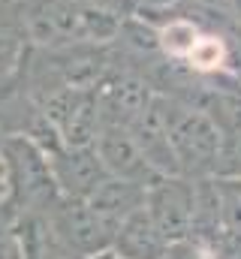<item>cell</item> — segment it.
I'll use <instances>...</instances> for the list:
<instances>
[{
  "label": "cell",
  "instance_id": "8",
  "mask_svg": "<svg viewBox=\"0 0 241 259\" xmlns=\"http://www.w3.org/2000/svg\"><path fill=\"white\" fill-rule=\"evenodd\" d=\"M127 130H130V136L136 139L142 157L148 160V166L157 175H178V160H175V151H172V142H169V130H166V118H163V100H160V94L151 103V109Z\"/></svg>",
  "mask_w": 241,
  "mask_h": 259
},
{
  "label": "cell",
  "instance_id": "5",
  "mask_svg": "<svg viewBox=\"0 0 241 259\" xmlns=\"http://www.w3.org/2000/svg\"><path fill=\"white\" fill-rule=\"evenodd\" d=\"M49 157V166H52V175H55V184L63 196H78V199H88V196L97 190V184L103 178H109L103 160L97 157L94 145H58Z\"/></svg>",
  "mask_w": 241,
  "mask_h": 259
},
{
  "label": "cell",
  "instance_id": "4",
  "mask_svg": "<svg viewBox=\"0 0 241 259\" xmlns=\"http://www.w3.org/2000/svg\"><path fill=\"white\" fill-rule=\"evenodd\" d=\"M193 205H196V181L184 175H163L148 187L145 208L160 232L175 244L193 232Z\"/></svg>",
  "mask_w": 241,
  "mask_h": 259
},
{
  "label": "cell",
  "instance_id": "11",
  "mask_svg": "<svg viewBox=\"0 0 241 259\" xmlns=\"http://www.w3.org/2000/svg\"><path fill=\"white\" fill-rule=\"evenodd\" d=\"M30 52L21 0H0V75L18 69Z\"/></svg>",
  "mask_w": 241,
  "mask_h": 259
},
{
  "label": "cell",
  "instance_id": "7",
  "mask_svg": "<svg viewBox=\"0 0 241 259\" xmlns=\"http://www.w3.org/2000/svg\"><path fill=\"white\" fill-rule=\"evenodd\" d=\"M43 118L46 115L27 88L24 64L0 75V136H30Z\"/></svg>",
  "mask_w": 241,
  "mask_h": 259
},
{
  "label": "cell",
  "instance_id": "13",
  "mask_svg": "<svg viewBox=\"0 0 241 259\" xmlns=\"http://www.w3.org/2000/svg\"><path fill=\"white\" fill-rule=\"evenodd\" d=\"M3 139V136H0ZM6 163H3V151H0V199H6Z\"/></svg>",
  "mask_w": 241,
  "mask_h": 259
},
{
  "label": "cell",
  "instance_id": "9",
  "mask_svg": "<svg viewBox=\"0 0 241 259\" xmlns=\"http://www.w3.org/2000/svg\"><path fill=\"white\" fill-rule=\"evenodd\" d=\"M172 241L151 220L148 208H139L136 214H130L115 229V241H112V253L118 259H163Z\"/></svg>",
  "mask_w": 241,
  "mask_h": 259
},
{
  "label": "cell",
  "instance_id": "2",
  "mask_svg": "<svg viewBox=\"0 0 241 259\" xmlns=\"http://www.w3.org/2000/svg\"><path fill=\"white\" fill-rule=\"evenodd\" d=\"M160 100H163V118H166V130H169V142H172V151L178 160V175L214 178L226 136L202 109L187 106L172 97H160Z\"/></svg>",
  "mask_w": 241,
  "mask_h": 259
},
{
  "label": "cell",
  "instance_id": "12",
  "mask_svg": "<svg viewBox=\"0 0 241 259\" xmlns=\"http://www.w3.org/2000/svg\"><path fill=\"white\" fill-rule=\"evenodd\" d=\"M214 178H241V133L223 139V151H220Z\"/></svg>",
  "mask_w": 241,
  "mask_h": 259
},
{
  "label": "cell",
  "instance_id": "3",
  "mask_svg": "<svg viewBox=\"0 0 241 259\" xmlns=\"http://www.w3.org/2000/svg\"><path fill=\"white\" fill-rule=\"evenodd\" d=\"M46 226L52 241L72 256H100L112 250L115 223H109L88 199L78 196H58V202L46 214Z\"/></svg>",
  "mask_w": 241,
  "mask_h": 259
},
{
  "label": "cell",
  "instance_id": "10",
  "mask_svg": "<svg viewBox=\"0 0 241 259\" xmlns=\"http://www.w3.org/2000/svg\"><path fill=\"white\" fill-rule=\"evenodd\" d=\"M145 199H148V187L145 184L127 181V178H115V175L103 178L97 184V190L88 196V202L115 226H120L139 208H145Z\"/></svg>",
  "mask_w": 241,
  "mask_h": 259
},
{
  "label": "cell",
  "instance_id": "6",
  "mask_svg": "<svg viewBox=\"0 0 241 259\" xmlns=\"http://www.w3.org/2000/svg\"><path fill=\"white\" fill-rule=\"evenodd\" d=\"M94 151L97 157L103 160L106 172L115 175V178H127V181H139L145 187H151L154 181H160L163 175H157L148 160L142 157L136 139L130 136L127 127H115V124H106L100 130V136L94 139Z\"/></svg>",
  "mask_w": 241,
  "mask_h": 259
},
{
  "label": "cell",
  "instance_id": "1",
  "mask_svg": "<svg viewBox=\"0 0 241 259\" xmlns=\"http://www.w3.org/2000/svg\"><path fill=\"white\" fill-rule=\"evenodd\" d=\"M0 151L6 163L9 205L18 211V217H46L60 196L49 157L27 136H3Z\"/></svg>",
  "mask_w": 241,
  "mask_h": 259
},
{
  "label": "cell",
  "instance_id": "14",
  "mask_svg": "<svg viewBox=\"0 0 241 259\" xmlns=\"http://www.w3.org/2000/svg\"><path fill=\"white\" fill-rule=\"evenodd\" d=\"M193 3H199V6H217V3H223V0H193Z\"/></svg>",
  "mask_w": 241,
  "mask_h": 259
}]
</instances>
